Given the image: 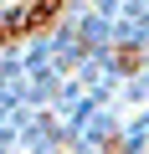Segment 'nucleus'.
Masks as SVG:
<instances>
[{
    "label": "nucleus",
    "instance_id": "1",
    "mask_svg": "<svg viewBox=\"0 0 149 154\" xmlns=\"http://www.w3.org/2000/svg\"><path fill=\"white\" fill-rule=\"evenodd\" d=\"M113 62H118V67H123V72H144V46H139V41H123V46H118V57H113Z\"/></svg>",
    "mask_w": 149,
    "mask_h": 154
}]
</instances>
